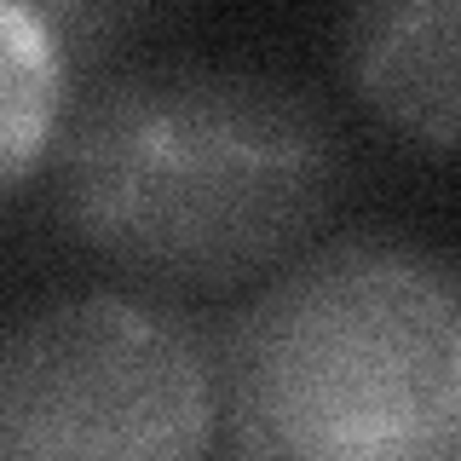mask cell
<instances>
[{"mask_svg":"<svg viewBox=\"0 0 461 461\" xmlns=\"http://www.w3.org/2000/svg\"><path fill=\"white\" fill-rule=\"evenodd\" d=\"M340 133L294 81L230 64H144L58 127V208L110 266L225 288L271 271L340 191Z\"/></svg>","mask_w":461,"mask_h":461,"instance_id":"obj_1","label":"cell"},{"mask_svg":"<svg viewBox=\"0 0 461 461\" xmlns=\"http://www.w3.org/2000/svg\"><path fill=\"white\" fill-rule=\"evenodd\" d=\"M230 461H456L461 271L403 242L288 266L220 357Z\"/></svg>","mask_w":461,"mask_h":461,"instance_id":"obj_2","label":"cell"},{"mask_svg":"<svg viewBox=\"0 0 461 461\" xmlns=\"http://www.w3.org/2000/svg\"><path fill=\"white\" fill-rule=\"evenodd\" d=\"M220 357L139 294H69L0 329V461H208Z\"/></svg>","mask_w":461,"mask_h":461,"instance_id":"obj_3","label":"cell"},{"mask_svg":"<svg viewBox=\"0 0 461 461\" xmlns=\"http://www.w3.org/2000/svg\"><path fill=\"white\" fill-rule=\"evenodd\" d=\"M352 86L403 139L461 144V0H398L357 6L340 29Z\"/></svg>","mask_w":461,"mask_h":461,"instance_id":"obj_4","label":"cell"},{"mask_svg":"<svg viewBox=\"0 0 461 461\" xmlns=\"http://www.w3.org/2000/svg\"><path fill=\"white\" fill-rule=\"evenodd\" d=\"M69 110V52L41 6L0 0V191L47 156Z\"/></svg>","mask_w":461,"mask_h":461,"instance_id":"obj_5","label":"cell"},{"mask_svg":"<svg viewBox=\"0 0 461 461\" xmlns=\"http://www.w3.org/2000/svg\"><path fill=\"white\" fill-rule=\"evenodd\" d=\"M456 461H461V456H456Z\"/></svg>","mask_w":461,"mask_h":461,"instance_id":"obj_6","label":"cell"}]
</instances>
